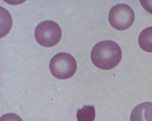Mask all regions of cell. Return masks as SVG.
<instances>
[{"label": "cell", "instance_id": "cell-1", "mask_svg": "<svg viewBox=\"0 0 152 121\" xmlns=\"http://www.w3.org/2000/svg\"><path fill=\"white\" fill-rule=\"evenodd\" d=\"M122 53L120 46L113 41H103L92 49L91 62L97 68L104 70L116 67L121 60Z\"/></svg>", "mask_w": 152, "mask_h": 121}, {"label": "cell", "instance_id": "cell-2", "mask_svg": "<svg viewBox=\"0 0 152 121\" xmlns=\"http://www.w3.org/2000/svg\"><path fill=\"white\" fill-rule=\"evenodd\" d=\"M76 70L75 57L67 53H58L50 61V70L56 78L68 79L75 74Z\"/></svg>", "mask_w": 152, "mask_h": 121}, {"label": "cell", "instance_id": "cell-3", "mask_svg": "<svg viewBox=\"0 0 152 121\" xmlns=\"http://www.w3.org/2000/svg\"><path fill=\"white\" fill-rule=\"evenodd\" d=\"M35 38L38 44L43 47L55 46L61 38V28L53 21H43L36 28Z\"/></svg>", "mask_w": 152, "mask_h": 121}, {"label": "cell", "instance_id": "cell-4", "mask_svg": "<svg viewBox=\"0 0 152 121\" xmlns=\"http://www.w3.org/2000/svg\"><path fill=\"white\" fill-rule=\"evenodd\" d=\"M108 21L115 29L126 30L131 27L134 21V12L126 4H117L109 11Z\"/></svg>", "mask_w": 152, "mask_h": 121}, {"label": "cell", "instance_id": "cell-5", "mask_svg": "<svg viewBox=\"0 0 152 121\" xmlns=\"http://www.w3.org/2000/svg\"><path fill=\"white\" fill-rule=\"evenodd\" d=\"M130 121H152V103L138 104L132 111Z\"/></svg>", "mask_w": 152, "mask_h": 121}, {"label": "cell", "instance_id": "cell-6", "mask_svg": "<svg viewBox=\"0 0 152 121\" xmlns=\"http://www.w3.org/2000/svg\"><path fill=\"white\" fill-rule=\"evenodd\" d=\"M138 44L142 50L152 53V27L146 28L141 32Z\"/></svg>", "mask_w": 152, "mask_h": 121}, {"label": "cell", "instance_id": "cell-7", "mask_svg": "<svg viewBox=\"0 0 152 121\" xmlns=\"http://www.w3.org/2000/svg\"><path fill=\"white\" fill-rule=\"evenodd\" d=\"M77 121H94L96 117V109L94 106H84L77 110Z\"/></svg>", "mask_w": 152, "mask_h": 121}, {"label": "cell", "instance_id": "cell-8", "mask_svg": "<svg viewBox=\"0 0 152 121\" xmlns=\"http://www.w3.org/2000/svg\"><path fill=\"white\" fill-rule=\"evenodd\" d=\"M0 121H23V120L15 113H7L1 116Z\"/></svg>", "mask_w": 152, "mask_h": 121}, {"label": "cell", "instance_id": "cell-9", "mask_svg": "<svg viewBox=\"0 0 152 121\" xmlns=\"http://www.w3.org/2000/svg\"><path fill=\"white\" fill-rule=\"evenodd\" d=\"M140 3L143 8L146 12H149L150 14H152V0H147V1H140Z\"/></svg>", "mask_w": 152, "mask_h": 121}]
</instances>
